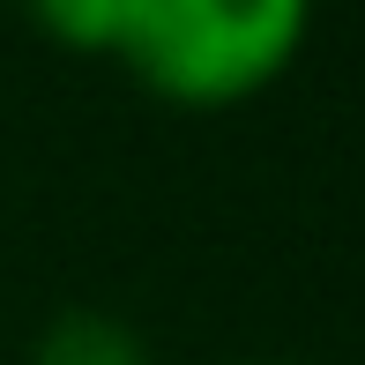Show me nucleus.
I'll list each match as a JSON object with an SVG mask.
<instances>
[{"mask_svg": "<svg viewBox=\"0 0 365 365\" xmlns=\"http://www.w3.org/2000/svg\"><path fill=\"white\" fill-rule=\"evenodd\" d=\"M38 30L68 53H97L112 60L120 53V23H127V0H30Z\"/></svg>", "mask_w": 365, "mask_h": 365, "instance_id": "7ed1b4c3", "label": "nucleus"}, {"mask_svg": "<svg viewBox=\"0 0 365 365\" xmlns=\"http://www.w3.org/2000/svg\"><path fill=\"white\" fill-rule=\"evenodd\" d=\"M313 0H127L120 68L149 97L187 112H231L291 75Z\"/></svg>", "mask_w": 365, "mask_h": 365, "instance_id": "f257e3e1", "label": "nucleus"}, {"mask_svg": "<svg viewBox=\"0 0 365 365\" xmlns=\"http://www.w3.org/2000/svg\"><path fill=\"white\" fill-rule=\"evenodd\" d=\"M30 365H149V343L120 313L60 306L53 321L38 328V343H30Z\"/></svg>", "mask_w": 365, "mask_h": 365, "instance_id": "f03ea898", "label": "nucleus"}]
</instances>
